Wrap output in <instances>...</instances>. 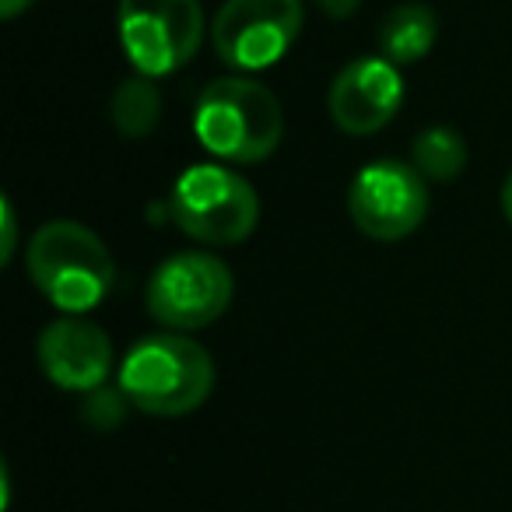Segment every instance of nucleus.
I'll return each instance as SVG.
<instances>
[{"instance_id": "nucleus-1", "label": "nucleus", "mask_w": 512, "mask_h": 512, "mask_svg": "<svg viewBox=\"0 0 512 512\" xmlns=\"http://www.w3.org/2000/svg\"><path fill=\"white\" fill-rule=\"evenodd\" d=\"M197 141L232 165L264 162L285 137V109L267 85L246 74L218 78L200 92L193 113Z\"/></svg>"}, {"instance_id": "nucleus-2", "label": "nucleus", "mask_w": 512, "mask_h": 512, "mask_svg": "<svg viewBox=\"0 0 512 512\" xmlns=\"http://www.w3.org/2000/svg\"><path fill=\"white\" fill-rule=\"evenodd\" d=\"M120 390L130 407L155 418H183L214 390V362L204 344L183 334L141 337L120 365Z\"/></svg>"}, {"instance_id": "nucleus-3", "label": "nucleus", "mask_w": 512, "mask_h": 512, "mask_svg": "<svg viewBox=\"0 0 512 512\" xmlns=\"http://www.w3.org/2000/svg\"><path fill=\"white\" fill-rule=\"evenodd\" d=\"M29 274L60 313H88L109 295L116 278L106 242L81 221H46L29 239Z\"/></svg>"}, {"instance_id": "nucleus-4", "label": "nucleus", "mask_w": 512, "mask_h": 512, "mask_svg": "<svg viewBox=\"0 0 512 512\" xmlns=\"http://www.w3.org/2000/svg\"><path fill=\"white\" fill-rule=\"evenodd\" d=\"M169 214L183 235L204 246H235L253 235L260 197L249 179L225 165H190L172 186Z\"/></svg>"}, {"instance_id": "nucleus-5", "label": "nucleus", "mask_w": 512, "mask_h": 512, "mask_svg": "<svg viewBox=\"0 0 512 512\" xmlns=\"http://www.w3.org/2000/svg\"><path fill=\"white\" fill-rule=\"evenodd\" d=\"M235 278L225 260L186 249L155 267L148 278V313L165 330H204L232 306Z\"/></svg>"}, {"instance_id": "nucleus-6", "label": "nucleus", "mask_w": 512, "mask_h": 512, "mask_svg": "<svg viewBox=\"0 0 512 512\" xmlns=\"http://www.w3.org/2000/svg\"><path fill=\"white\" fill-rule=\"evenodd\" d=\"M116 25L123 53L144 78L186 67L204 39L200 0H120Z\"/></svg>"}, {"instance_id": "nucleus-7", "label": "nucleus", "mask_w": 512, "mask_h": 512, "mask_svg": "<svg viewBox=\"0 0 512 512\" xmlns=\"http://www.w3.org/2000/svg\"><path fill=\"white\" fill-rule=\"evenodd\" d=\"M306 22L302 0H225L214 15L211 43L232 71L256 74L285 60Z\"/></svg>"}, {"instance_id": "nucleus-8", "label": "nucleus", "mask_w": 512, "mask_h": 512, "mask_svg": "<svg viewBox=\"0 0 512 512\" xmlns=\"http://www.w3.org/2000/svg\"><path fill=\"white\" fill-rule=\"evenodd\" d=\"M351 221L376 242H397L418 232L428 214V179L411 162L379 158L358 169L348 190Z\"/></svg>"}, {"instance_id": "nucleus-9", "label": "nucleus", "mask_w": 512, "mask_h": 512, "mask_svg": "<svg viewBox=\"0 0 512 512\" xmlns=\"http://www.w3.org/2000/svg\"><path fill=\"white\" fill-rule=\"evenodd\" d=\"M404 102L400 67L386 57H358L337 71L327 92V113L337 130L351 137L379 134Z\"/></svg>"}, {"instance_id": "nucleus-10", "label": "nucleus", "mask_w": 512, "mask_h": 512, "mask_svg": "<svg viewBox=\"0 0 512 512\" xmlns=\"http://www.w3.org/2000/svg\"><path fill=\"white\" fill-rule=\"evenodd\" d=\"M39 365L53 386L71 393L102 390L113 372V344L99 323L85 316H57L39 334Z\"/></svg>"}, {"instance_id": "nucleus-11", "label": "nucleus", "mask_w": 512, "mask_h": 512, "mask_svg": "<svg viewBox=\"0 0 512 512\" xmlns=\"http://www.w3.org/2000/svg\"><path fill=\"white\" fill-rule=\"evenodd\" d=\"M439 36V18L428 4H400L379 25V50L390 64H418L432 53Z\"/></svg>"}, {"instance_id": "nucleus-12", "label": "nucleus", "mask_w": 512, "mask_h": 512, "mask_svg": "<svg viewBox=\"0 0 512 512\" xmlns=\"http://www.w3.org/2000/svg\"><path fill=\"white\" fill-rule=\"evenodd\" d=\"M109 120L130 141L148 137L162 120V92H158L155 78L134 74V78L123 81L109 99Z\"/></svg>"}, {"instance_id": "nucleus-13", "label": "nucleus", "mask_w": 512, "mask_h": 512, "mask_svg": "<svg viewBox=\"0 0 512 512\" xmlns=\"http://www.w3.org/2000/svg\"><path fill=\"white\" fill-rule=\"evenodd\" d=\"M467 141L453 127H428L414 137L411 165L432 183H449L467 169Z\"/></svg>"}, {"instance_id": "nucleus-14", "label": "nucleus", "mask_w": 512, "mask_h": 512, "mask_svg": "<svg viewBox=\"0 0 512 512\" xmlns=\"http://www.w3.org/2000/svg\"><path fill=\"white\" fill-rule=\"evenodd\" d=\"M123 404H130V400L123 397V390H116V393L92 390L88 393V404H85V418L99 428H109V425L116 428L123 421Z\"/></svg>"}, {"instance_id": "nucleus-15", "label": "nucleus", "mask_w": 512, "mask_h": 512, "mask_svg": "<svg viewBox=\"0 0 512 512\" xmlns=\"http://www.w3.org/2000/svg\"><path fill=\"white\" fill-rule=\"evenodd\" d=\"M0 214H4V242H0V264H11V256L18 249V218H15V204L8 197L0 200Z\"/></svg>"}, {"instance_id": "nucleus-16", "label": "nucleus", "mask_w": 512, "mask_h": 512, "mask_svg": "<svg viewBox=\"0 0 512 512\" xmlns=\"http://www.w3.org/2000/svg\"><path fill=\"white\" fill-rule=\"evenodd\" d=\"M320 4V11L327 18H337V22H344V18H351L358 8H362V0H316Z\"/></svg>"}, {"instance_id": "nucleus-17", "label": "nucleus", "mask_w": 512, "mask_h": 512, "mask_svg": "<svg viewBox=\"0 0 512 512\" xmlns=\"http://www.w3.org/2000/svg\"><path fill=\"white\" fill-rule=\"evenodd\" d=\"M32 4H36V0H0V18H4V22H11V18L25 15Z\"/></svg>"}, {"instance_id": "nucleus-18", "label": "nucleus", "mask_w": 512, "mask_h": 512, "mask_svg": "<svg viewBox=\"0 0 512 512\" xmlns=\"http://www.w3.org/2000/svg\"><path fill=\"white\" fill-rule=\"evenodd\" d=\"M502 211H505V218H509V225H512V172H509V179L502 183Z\"/></svg>"}]
</instances>
